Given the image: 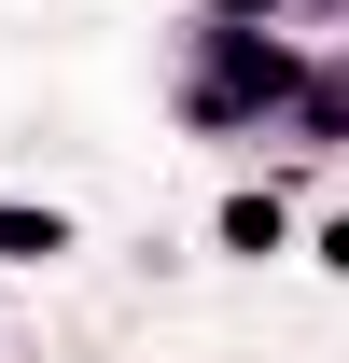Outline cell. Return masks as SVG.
<instances>
[{
    "mask_svg": "<svg viewBox=\"0 0 349 363\" xmlns=\"http://www.w3.org/2000/svg\"><path fill=\"white\" fill-rule=\"evenodd\" d=\"M279 238H294V210H279V196H223V252H252V266H265Z\"/></svg>",
    "mask_w": 349,
    "mask_h": 363,
    "instance_id": "obj_2",
    "label": "cell"
},
{
    "mask_svg": "<svg viewBox=\"0 0 349 363\" xmlns=\"http://www.w3.org/2000/svg\"><path fill=\"white\" fill-rule=\"evenodd\" d=\"M321 266H336V279H349V224H336V238H321Z\"/></svg>",
    "mask_w": 349,
    "mask_h": 363,
    "instance_id": "obj_3",
    "label": "cell"
},
{
    "mask_svg": "<svg viewBox=\"0 0 349 363\" xmlns=\"http://www.w3.org/2000/svg\"><path fill=\"white\" fill-rule=\"evenodd\" d=\"M70 252V210H14L0 196V266H56Z\"/></svg>",
    "mask_w": 349,
    "mask_h": 363,
    "instance_id": "obj_1",
    "label": "cell"
}]
</instances>
